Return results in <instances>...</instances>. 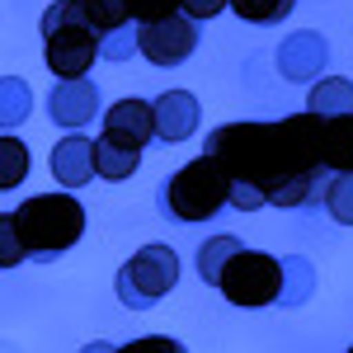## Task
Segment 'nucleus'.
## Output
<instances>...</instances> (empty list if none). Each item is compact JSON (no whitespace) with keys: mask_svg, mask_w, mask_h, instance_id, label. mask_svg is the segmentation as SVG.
Returning <instances> with one entry per match:
<instances>
[{"mask_svg":"<svg viewBox=\"0 0 353 353\" xmlns=\"http://www.w3.org/2000/svg\"><path fill=\"white\" fill-rule=\"evenodd\" d=\"M203 156L221 165V174L231 179V208L241 212L306 208L316 198L325 203L330 179L301 161L278 123H221L217 132H208Z\"/></svg>","mask_w":353,"mask_h":353,"instance_id":"obj_1","label":"nucleus"},{"mask_svg":"<svg viewBox=\"0 0 353 353\" xmlns=\"http://www.w3.org/2000/svg\"><path fill=\"white\" fill-rule=\"evenodd\" d=\"M10 221H14V236L24 245V254L43 259V264L61 259L85 236V208L71 193H38V198L19 203L10 212Z\"/></svg>","mask_w":353,"mask_h":353,"instance_id":"obj_2","label":"nucleus"},{"mask_svg":"<svg viewBox=\"0 0 353 353\" xmlns=\"http://www.w3.org/2000/svg\"><path fill=\"white\" fill-rule=\"evenodd\" d=\"M38 33H43V61L57 81H85L90 66L104 57V43L85 14V0H52L38 19Z\"/></svg>","mask_w":353,"mask_h":353,"instance_id":"obj_3","label":"nucleus"},{"mask_svg":"<svg viewBox=\"0 0 353 353\" xmlns=\"http://www.w3.org/2000/svg\"><path fill=\"white\" fill-rule=\"evenodd\" d=\"M217 292L231 306H292V259L241 245L221 269Z\"/></svg>","mask_w":353,"mask_h":353,"instance_id":"obj_4","label":"nucleus"},{"mask_svg":"<svg viewBox=\"0 0 353 353\" xmlns=\"http://www.w3.org/2000/svg\"><path fill=\"white\" fill-rule=\"evenodd\" d=\"M161 203H165V217L174 221H212L231 203V179L221 174V165L212 156H198V161L179 165L170 174V184L161 189Z\"/></svg>","mask_w":353,"mask_h":353,"instance_id":"obj_5","label":"nucleus"},{"mask_svg":"<svg viewBox=\"0 0 353 353\" xmlns=\"http://www.w3.org/2000/svg\"><path fill=\"white\" fill-rule=\"evenodd\" d=\"M174 283H179V254L170 245H141L128 264H118L113 292L128 311H151L174 292Z\"/></svg>","mask_w":353,"mask_h":353,"instance_id":"obj_6","label":"nucleus"},{"mask_svg":"<svg viewBox=\"0 0 353 353\" xmlns=\"http://www.w3.org/2000/svg\"><path fill=\"white\" fill-rule=\"evenodd\" d=\"M203 43V28L189 14H174L161 24H137V52L146 57L151 66H184Z\"/></svg>","mask_w":353,"mask_h":353,"instance_id":"obj_7","label":"nucleus"},{"mask_svg":"<svg viewBox=\"0 0 353 353\" xmlns=\"http://www.w3.org/2000/svg\"><path fill=\"white\" fill-rule=\"evenodd\" d=\"M325 61H330V43H325V33H316V28H301V33H292V38H283L278 52H273L278 76L292 81V85L325 81V76H321Z\"/></svg>","mask_w":353,"mask_h":353,"instance_id":"obj_8","label":"nucleus"},{"mask_svg":"<svg viewBox=\"0 0 353 353\" xmlns=\"http://www.w3.org/2000/svg\"><path fill=\"white\" fill-rule=\"evenodd\" d=\"M151 137H156V104H146V99H118L104 113V141H113V146L141 151Z\"/></svg>","mask_w":353,"mask_h":353,"instance_id":"obj_9","label":"nucleus"},{"mask_svg":"<svg viewBox=\"0 0 353 353\" xmlns=\"http://www.w3.org/2000/svg\"><path fill=\"white\" fill-rule=\"evenodd\" d=\"M52 179L61 184V189H85L90 179H99V161H94V141L85 132H66L61 141L52 146Z\"/></svg>","mask_w":353,"mask_h":353,"instance_id":"obj_10","label":"nucleus"},{"mask_svg":"<svg viewBox=\"0 0 353 353\" xmlns=\"http://www.w3.org/2000/svg\"><path fill=\"white\" fill-rule=\"evenodd\" d=\"M48 113H52L57 128H66V132H81L94 123V113H99V85L90 81H61L48 94Z\"/></svg>","mask_w":353,"mask_h":353,"instance_id":"obj_11","label":"nucleus"},{"mask_svg":"<svg viewBox=\"0 0 353 353\" xmlns=\"http://www.w3.org/2000/svg\"><path fill=\"white\" fill-rule=\"evenodd\" d=\"M198 123H203V104L193 99L189 90H165L161 99H156V137L161 141H189L198 132Z\"/></svg>","mask_w":353,"mask_h":353,"instance_id":"obj_12","label":"nucleus"},{"mask_svg":"<svg viewBox=\"0 0 353 353\" xmlns=\"http://www.w3.org/2000/svg\"><path fill=\"white\" fill-rule=\"evenodd\" d=\"M316 141H321V161L330 174H353V113L344 118L316 113Z\"/></svg>","mask_w":353,"mask_h":353,"instance_id":"obj_13","label":"nucleus"},{"mask_svg":"<svg viewBox=\"0 0 353 353\" xmlns=\"http://www.w3.org/2000/svg\"><path fill=\"white\" fill-rule=\"evenodd\" d=\"M306 113H321V118H344L353 113V81L349 76H325V81L311 85V99Z\"/></svg>","mask_w":353,"mask_h":353,"instance_id":"obj_14","label":"nucleus"},{"mask_svg":"<svg viewBox=\"0 0 353 353\" xmlns=\"http://www.w3.org/2000/svg\"><path fill=\"white\" fill-rule=\"evenodd\" d=\"M85 14H90V28L99 33V43L113 38V33H132V0H85Z\"/></svg>","mask_w":353,"mask_h":353,"instance_id":"obj_15","label":"nucleus"},{"mask_svg":"<svg viewBox=\"0 0 353 353\" xmlns=\"http://www.w3.org/2000/svg\"><path fill=\"white\" fill-rule=\"evenodd\" d=\"M94 161H99V179H109V184H118V179H132L137 165H141V151H128V146H113V141H94Z\"/></svg>","mask_w":353,"mask_h":353,"instance_id":"obj_16","label":"nucleus"},{"mask_svg":"<svg viewBox=\"0 0 353 353\" xmlns=\"http://www.w3.org/2000/svg\"><path fill=\"white\" fill-rule=\"evenodd\" d=\"M241 245H245L241 236H212V241H203V250H198V273H203V283H212V288H217L226 259H231Z\"/></svg>","mask_w":353,"mask_h":353,"instance_id":"obj_17","label":"nucleus"},{"mask_svg":"<svg viewBox=\"0 0 353 353\" xmlns=\"http://www.w3.org/2000/svg\"><path fill=\"white\" fill-rule=\"evenodd\" d=\"M28 104H33L28 85L19 76H5V85H0V128H19L28 118Z\"/></svg>","mask_w":353,"mask_h":353,"instance_id":"obj_18","label":"nucleus"},{"mask_svg":"<svg viewBox=\"0 0 353 353\" xmlns=\"http://www.w3.org/2000/svg\"><path fill=\"white\" fill-rule=\"evenodd\" d=\"M28 174V146L19 137H0V189H19Z\"/></svg>","mask_w":353,"mask_h":353,"instance_id":"obj_19","label":"nucleus"},{"mask_svg":"<svg viewBox=\"0 0 353 353\" xmlns=\"http://www.w3.org/2000/svg\"><path fill=\"white\" fill-rule=\"evenodd\" d=\"M231 10L245 24H283L297 10V0H231Z\"/></svg>","mask_w":353,"mask_h":353,"instance_id":"obj_20","label":"nucleus"},{"mask_svg":"<svg viewBox=\"0 0 353 353\" xmlns=\"http://www.w3.org/2000/svg\"><path fill=\"white\" fill-rule=\"evenodd\" d=\"M325 212L339 226H353V174H334L325 189Z\"/></svg>","mask_w":353,"mask_h":353,"instance_id":"obj_21","label":"nucleus"},{"mask_svg":"<svg viewBox=\"0 0 353 353\" xmlns=\"http://www.w3.org/2000/svg\"><path fill=\"white\" fill-rule=\"evenodd\" d=\"M174 14H184V0H132L137 24H161V19H174Z\"/></svg>","mask_w":353,"mask_h":353,"instance_id":"obj_22","label":"nucleus"},{"mask_svg":"<svg viewBox=\"0 0 353 353\" xmlns=\"http://www.w3.org/2000/svg\"><path fill=\"white\" fill-rule=\"evenodd\" d=\"M113 353H189L179 339H170V334H141V339H128V344H118Z\"/></svg>","mask_w":353,"mask_h":353,"instance_id":"obj_23","label":"nucleus"},{"mask_svg":"<svg viewBox=\"0 0 353 353\" xmlns=\"http://www.w3.org/2000/svg\"><path fill=\"white\" fill-rule=\"evenodd\" d=\"M24 245H19V236H14V221H10V212L0 217V269H14V264H24Z\"/></svg>","mask_w":353,"mask_h":353,"instance_id":"obj_24","label":"nucleus"},{"mask_svg":"<svg viewBox=\"0 0 353 353\" xmlns=\"http://www.w3.org/2000/svg\"><path fill=\"white\" fill-rule=\"evenodd\" d=\"M226 5H231V0H184V14L203 24V19H212V14H221Z\"/></svg>","mask_w":353,"mask_h":353,"instance_id":"obj_25","label":"nucleus"},{"mask_svg":"<svg viewBox=\"0 0 353 353\" xmlns=\"http://www.w3.org/2000/svg\"><path fill=\"white\" fill-rule=\"evenodd\" d=\"M113 349H118V344H104V339H99V344H85L81 353H113Z\"/></svg>","mask_w":353,"mask_h":353,"instance_id":"obj_26","label":"nucleus"},{"mask_svg":"<svg viewBox=\"0 0 353 353\" xmlns=\"http://www.w3.org/2000/svg\"><path fill=\"white\" fill-rule=\"evenodd\" d=\"M349 353H353V344H349Z\"/></svg>","mask_w":353,"mask_h":353,"instance_id":"obj_27","label":"nucleus"}]
</instances>
